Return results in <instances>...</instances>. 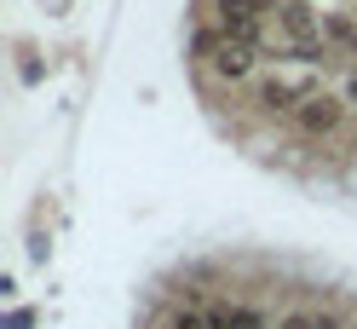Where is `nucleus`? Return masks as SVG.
<instances>
[{"label": "nucleus", "instance_id": "nucleus-1", "mask_svg": "<svg viewBox=\"0 0 357 329\" xmlns=\"http://www.w3.org/2000/svg\"><path fill=\"white\" fill-rule=\"evenodd\" d=\"M311 93H323L311 70H294V75H265V81L254 87V104H259V110H300Z\"/></svg>", "mask_w": 357, "mask_h": 329}, {"label": "nucleus", "instance_id": "nucleus-2", "mask_svg": "<svg viewBox=\"0 0 357 329\" xmlns=\"http://www.w3.org/2000/svg\"><path fill=\"white\" fill-rule=\"evenodd\" d=\"M202 47H208V70H213L219 81H248V75H254L259 47H248V41H231V35H202Z\"/></svg>", "mask_w": 357, "mask_h": 329}, {"label": "nucleus", "instance_id": "nucleus-3", "mask_svg": "<svg viewBox=\"0 0 357 329\" xmlns=\"http://www.w3.org/2000/svg\"><path fill=\"white\" fill-rule=\"evenodd\" d=\"M346 98L340 93H328V87H323V93H311L300 110H294V122H300V133H311V139H323V133H334V127H340L346 122Z\"/></svg>", "mask_w": 357, "mask_h": 329}, {"label": "nucleus", "instance_id": "nucleus-4", "mask_svg": "<svg viewBox=\"0 0 357 329\" xmlns=\"http://www.w3.org/2000/svg\"><path fill=\"white\" fill-rule=\"evenodd\" d=\"M323 41L357 52V12H323Z\"/></svg>", "mask_w": 357, "mask_h": 329}, {"label": "nucleus", "instance_id": "nucleus-5", "mask_svg": "<svg viewBox=\"0 0 357 329\" xmlns=\"http://www.w3.org/2000/svg\"><path fill=\"white\" fill-rule=\"evenodd\" d=\"M213 329H271L254 306H213Z\"/></svg>", "mask_w": 357, "mask_h": 329}, {"label": "nucleus", "instance_id": "nucleus-6", "mask_svg": "<svg viewBox=\"0 0 357 329\" xmlns=\"http://www.w3.org/2000/svg\"><path fill=\"white\" fill-rule=\"evenodd\" d=\"M277 329H317V323H311V312H282Z\"/></svg>", "mask_w": 357, "mask_h": 329}, {"label": "nucleus", "instance_id": "nucleus-7", "mask_svg": "<svg viewBox=\"0 0 357 329\" xmlns=\"http://www.w3.org/2000/svg\"><path fill=\"white\" fill-rule=\"evenodd\" d=\"M340 98H346V104H357V70H351V75L340 81Z\"/></svg>", "mask_w": 357, "mask_h": 329}, {"label": "nucleus", "instance_id": "nucleus-8", "mask_svg": "<svg viewBox=\"0 0 357 329\" xmlns=\"http://www.w3.org/2000/svg\"><path fill=\"white\" fill-rule=\"evenodd\" d=\"M311 323H317V329H340V318H334V312H317Z\"/></svg>", "mask_w": 357, "mask_h": 329}, {"label": "nucleus", "instance_id": "nucleus-9", "mask_svg": "<svg viewBox=\"0 0 357 329\" xmlns=\"http://www.w3.org/2000/svg\"><path fill=\"white\" fill-rule=\"evenodd\" d=\"M351 12H357V6H351Z\"/></svg>", "mask_w": 357, "mask_h": 329}]
</instances>
